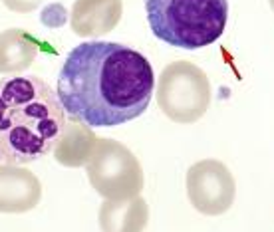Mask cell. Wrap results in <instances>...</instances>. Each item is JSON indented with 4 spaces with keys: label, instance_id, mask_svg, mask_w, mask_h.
I'll return each mask as SVG.
<instances>
[{
    "label": "cell",
    "instance_id": "1",
    "mask_svg": "<svg viewBox=\"0 0 274 232\" xmlns=\"http://www.w3.org/2000/svg\"><path fill=\"white\" fill-rule=\"evenodd\" d=\"M153 88L155 75L143 54L91 40L66 56L56 95L68 117L90 127H117L143 115Z\"/></svg>",
    "mask_w": 274,
    "mask_h": 232
},
{
    "label": "cell",
    "instance_id": "2",
    "mask_svg": "<svg viewBox=\"0 0 274 232\" xmlns=\"http://www.w3.org/2000/svg\"><path fill=\"white\" fill-rule=\"evenodd\" d=\"M66 123L56 91L38 75L0 80V163L28 165L48 155Z\"/></svg>",
    "mask_w": 274,
    "mask_h": 232
},
{
    "label": "cell",
    "instance_id": "3",
    "mask_svg": "<svg viewBox=\"0 0 274 232\" xmlns=\"http://www.w3.org/2000/svg\"><path fill=\"white\" fill-rule=\"evenodd\" d=\"M151 32L165 44L199 50L217 42L227 26V0H145Z\"/></svg>",
    "mask_w": 274,
    "mask_h": 232
},
{
    "label": "cell",
    "instance_id": "4",
    "mask_svg": "<svg viewBox=\"0 0 274 232\" xmlns=\"http://www.w3.org/2000/svg\"><path fill=\"white\" fill-rule=\"evenodd\" d=\"M157 104L165 117L175 123L199 121L211 106L207 73L187 60L165 66L157 82Z\"/></svg>",
    "mask_w": 274,
    "mask_h": 232
},
{
    "label": "cell",
    "instance_id": "5",
    "mask_svg": "<svg viewBox=\"0 0 274 232\" xmlns=\"http://www.w3.org/2000/svg\"><path fill=\"white\" fill-rule=\"evenodd\" d=\"M86 173L93 191L108 200L137 196L145 185L139 159L123 143L108 137H97Z\"/></svg>",
    "mask_w": 274,
    "mask_h": 232
},
{
    "label": "cell",
    "instance_id": "6",
    "mask_svg": "<svg viewBox=\"0 0 274 232\" xmlns=\"http://www.w3.org/2000/svg\"><path fill=\"white\" fill-rule=\"evenodd\" d=\"M185 187L191 207L207 216L225 214L237 196L235 177L219 159H203L191 165L185 177Z\"/></svg>",
    "mask_w": 274,
    "mask_h": 232
},
{
    "label": "cell",
    "instance_id": "7",
    "mask_svg": "<svg viewBox=\"0 0 274 232\" xmlns=\"http://www.w3.org/2000/svg\"><path fill=\"white\" fill-rule=\"evenodd\" d=\"M42 185L22 165L0 163V213H28L40 202Z\"/></svg>",
    "mask_w": 274,
    "mask_h": 232
},
{
    "label": "cell",
    "instance_id": "8",
    "mask_svg": "<svg viewBox=\"0 0 274 232\" xmlns=\"http://www.w3.org/2000/svg\"><path fill=\"white\" fill-rule=\"evenodd\" d=\"M123 14L121 0H76L70 12L73 34L95 38L111 32Z\"/></svg>",
    "mask_w": 274,
    "mask_h": 232
},
{
    "label": "cell",
    "instance_id": "9",
    "mask_svg": "<svg viewBox=\"0 0 274 232\" xmlns=\"http://www.w3.org/2000/svg\"><path fill=\"white\" fill-rule=\"evenodd\" d=\"M97 220L102 232H143L149 222V207L139 195L119 200L104 198Z\"/></svg>",
    "mask_w": 274,
    "mask_h": 232
},
{
    "label": "cell",
    "instance_id": "10",
    "mask_svg": "<svg viewBox=\"0 0 274 232\" xmlns=\"http://www.w3.org/2000/svg\"><path fill=\"white\" fill-rule=\"evenodd\" d=\"M95 141H97V135L93 133L90 125L70 117V119H66L54 147H52L54 159L60 165L70 167V169L86 167V163L90 161L91 153H93Z\"/></svg>",
    "mask_w": 274,
    "mask_h": 232
},
{
    "label": "cell",
    "instance_id": "11",
    "mask_svg": "<svg viewBox=\"0 0 274 232\" xmlns=\"http://www.w3.org/2000/svg\"><path fill=\"white\" fill-rule=\"evenodd\" d=\"M38 44L20 28L0 32V73H18L36 60Z\"/></svg>",
    "mask_w": 274,
    "mask_h": 232
},
{
    "label": "cell",
    "instance_id": "12",
    "mask_svg": "<svg viewBox=\"0 0 274 232\" xmlns=\"http://www.w3.org/2000/svg\"><path fill=\"white\" fill-rule=\"evenodd\" d=\"M2 2H4V6H6V8H10V10H14V12H22V14H26V12L36 10L44 0H2Z\"/></svg>",
    "mask_w": 274,
    "mask_h": 232
},
{
    "label": "cell",
    "instance_id": "13",
    "mask_svg": "<svg viewBox=\"0 0 274 232\" xmlns=\"http://www.w3.org/2000/svg\"><path fill=\"white\" fill-rule=\"evenodd\" d=\"M270 6H272V10H274V0H270Z\"/></svg>",
    "mask_w": 274,
    "mask_h": 232
}]
</instances>
